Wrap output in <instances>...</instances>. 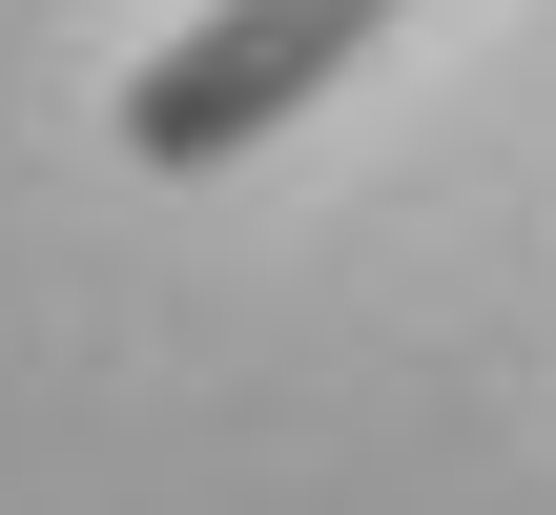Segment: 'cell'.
<instances>
[{
    "label": "cell",
    "mask_w": 556,
    "mask_h": 515,
    "mask_svg": "<svg viewBox=\"0 0 556 515\" xmlns=\"http://www.w3.org/2000/svg\"><path fill=\"white\" fill-rule=\"evenodd\" d=\"M413 0H206V21H165L144 62H124V165H248L268 124H309L371 41H392Z\"/></svg>",
    "instance_id": "6da1fadb"
}]
</instances>
